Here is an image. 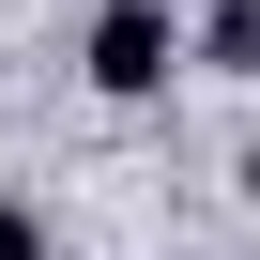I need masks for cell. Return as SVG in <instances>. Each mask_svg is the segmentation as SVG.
Segmentation results:
<instances>
[{"label":"cell","instance_id":"cell-1","mask_svg":"<svg viewBox=\"0 0 260 260\" xmlns=\"http://www.w3.org/2000/svg\"><path fill=\"white\" fill-rule=\"evenodd\" d=\"M169 77H184V16H169V0H107V16H92V92L138 107V92H169Z\"/></svg>","mask_w":260,"mask_h":260},{"label":"cell","instance_id":"cell-2","mask_svg":"<svg viewBox=\"0 0 260 260\" xmlns=\"http://www.w3.org/2000/svg\"><path fill=\"white\" fill-rule=\"evenodd\" d=\"M0 260H46V214L31 199H0Z\"/></svg>","mask_w":260,"mask_h":260},{"label":"cell","instance_id":"cell-3","mask_svg":"<svg viewBox=\"0 0 260 260\" xmlns=\"http://www.w3.org/2000/svg\"><path fill=\"white\" fill-rule=\"evenodd\" d=\"M245 199H260V153H245Z\"/></svg>","mask_w":260,"mask_h":260}]
</instances>
